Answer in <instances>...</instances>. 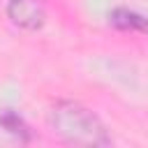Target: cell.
<instances>
[{
  "mask_svg": "<svg viewBox=\"0 0 148 148\" xmlns=\"http://www.w3.org/2000/svg\"><path fill=\"white\" fill-rule=\"evenodd\" d=\"M51 127L74 146H109L111 136L102 120L86 106L76 102H58L51 109Z\"/></svg>",
  "mask_w": 148,
  "mask_h": 148,
  "instance_id": "obj_1",
  "label": "cell"
},
{
  "mask_svg": "<svg viewBox=\"0 0 148 148\" xmlns=\"http://www.w3.org/2000/svg\"><path fill=\"white\" fill-rule=\"evenodd\" d=\"M0 127H2L7 134H12L14 139L23 141V143H28V141L32 139V132H30V127L23 123V118H21L18 113L9 111V109H2V111H0Z\"/></svg>",
  "mask_w": 148,
  "mask_h": 148,
  "instance_id": "obj_4",
  "label": "cell"
},
{
  "mask_svg": "<svg viewBox=\"0 0 148 148\" xmlns=\"http://www.w3.org/2000/svg\"><path fill=\"white\" fill-rule=\"evenodd\" d=\"M109 25L118 30H130V32H148V18L125 7H116L109 14Z\"/></svg>",
  "mask_w": 148,
  "mask_h": 148,
  "instance_id": "obj_3",
  "label": "cell"
},
{
  "mask_svg": "<svg viewBox=\"0 0 148 148\" xmlns=\"http://www.w3.org/2000/svg\"><path fill=\"white\" fill-rule=\"evenodd\" d=\"M7 16L14 25L23 30H39L46 21V9L42 0H9Z\"/></svg>",
  "mask_w": 148,
  "mask_h": 148,
  "instance_id": "obj_2",
  "label": "cell"
}]
</instances>
